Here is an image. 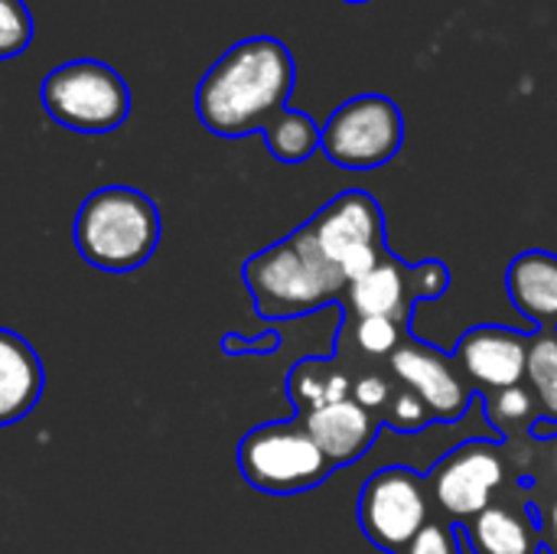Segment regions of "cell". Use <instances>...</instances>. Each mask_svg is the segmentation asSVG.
I'll return each mask as SVG.
<instances>
[{
  "mask_svg": "<svg viewBox=\"0 0 557 554\" xmlns=\"http://www.w3.org/2000/svg\"><path fill=\"white\" fill-rule=\"evenodd\" d=\"M431 490V506L450 526H463L480 516L499 493L519 483L506 444L467 441L444 454L424 477Z\"/></svg>",
  "mask_w": 557,
  "mask_h": 554,
  "instance_id": "obj_6",
  "label": "cell"
},
{
  "mask_svg": "<svg viewBox=\"0 0 557 554\" xmlns=\"http://www.w3.org/2000/svg\"><path fill=\"white\" fill-rule=\"evenodd\" d=\"M33 42V16L23 0H0V59H13Z\"/></svg>",
  "mask_w": 557,
  "mask_h": 554,
  "instance_id": "obj_24",
  "label": "cell"
},
{
  "mask_svg": "<svg viewBox=\"0 0 557 554\" xmlns=\"http://www.w3.org/2000/svg\"><path fill=\"white\" fill-rule=\"evenodd\" d=\"M46 389L42 359L13 330L0 327V428L23 421Z\"/></svg>",
  "mask_w": 557,
  "mask_h": 554,
  "instance_id": "obj_16",
  "label": "cell"
},
{
  "mask_svg": "<svg viewBox=\"0 0 557 554\" xmlns=\"http://www.w3.org/2000/svg\"><path fill=\"white\" fill-rule=\"evenodd\" d=\"M323 258L343 271L352 284L369 274L388 251L385 238V212L382 202L366 189H346L333 196L310 222H307Z\"/></svg>",
  "mask_w": 557,
  "mask_h": 554,
  "instance_id": "obj_8",
  "label": "cell"
},
{
  "mask_svg": "<svg viewBox=\"0 0 557 554\" xmlns=\"http://www.w3.org/2000/svg\"><path fill=\"white\" fill-rule=\"evenodd\" d=\"M398 554H463V535L457 526L434 516Z\"/></svg>",
  "mask_w": 557,
  "mask_h": 554,
  "instance_id": "obj_25",
  "label": "cell"
},
{
  "mask_svg": "<svg viewBox=\"0 0 557 554\" xmlns=\"http://www.w3.org/2000/svg\"><path fill=\"white\" fill-rule=\"evenodd\" d=\"M46 114L78 134H108L131 114L127 82L98 59H75L52 69L39 85Z\"/></svg>",
  "mask_w": 557,
  "mask_h": 554,
  "instance_id": "obj_5",
  "label": "cell"
},
{
  "mask_svg": "<svg viewBox=\"0 0 557 554\" xmlns=\"http://www.w3.org/2000/svg\"><path fill=\"white\" fill-rule=\"evenodd\" d=\"M405 144L401 108L379 91L343 101L323 124L320 150L343 170H379L398 157Z\"/></svg>",
  "mask_w": 557,
  "mask_h": 554,
  "instance_id": "obj_7",
  "label": "cell"
},
{
  "mask_svg": "<svg viewBox=\"0 0 557 554\" xmlns=\"http://www.w3.org/2000/svg\"><path fill=\"white\" fill-rule=\"evenodd\" d=\"M359 529L362 535L388 554H398L431 519L428 480L411 467H385L359 490Z\"/></svg>",
  "mask_w": 557,
  "mask_h": 554,
  "instance_id": "obj_9",
  "label": "cell"
},
{
  "mask_svg": "<svg viewBox=\"0 0 557 554\" xmlns=\"http://www.w3.org/2000/svg\"><path fill=\"white\" fill-rule=\"evenodd\" d=\"M385 369L395 376V382H401L405 389H411L428 405V411L434 415L437 424H457V421H463V415L473 405V395L476 392L467 382V376L457 366V359L447 356V353H441L431 343L414 340L411 333L388 356Z\"/></svg>",
  "mask_w": 557,
  "mask_h": 554,
  "instance_id": "obj_10",
  "label": "cell"
},
{
  "mask_svg": "<svg viewBox=\"0 0 557 554\" xmlns=\"http://www.w3.org/2000/svg\"><path fill=\"white\" fill-rule=\"evenodd\" d=\"M294 78V56L277 36H248L202 75L196 114L215 137H248L287 108Z\"/></svg>",
  "mask_w": 557,
  "mask_h": 554,
  "instance_id": "obj_1",
  "label": "cell"
},
{
  "mask_svg": "<svg viewBox=\"0 0 557 554\" xmlns=\"http://www.w3.org/2000/svg\"><path fill=\"white\" fill-rule=\"evenodd\" d=\"M238 470L242 480L271 496H294L317 490L336 470L300 418L271 421L251 428L238 441Z\"/></svg>",
  "mask_w": 557,
  "mask_h": 554,
  "instance_id": "obj_4",
  "label": "cell"
},
{
  "mask_svg": "<svg viewBox=\"0 0 557 554\" xmlns=\"http://www.w3.org/2000/svg\"><path fill=\"white\" fill-rule=\"evenodd\" d=\"M509 451V464L522 483V490L529 493L532 506L557 500V431L555 434H532L525 441H512L506 444Z\"/></svg>",
  "mask_w": 557,
  "mask_h": 554,
  "instance_id": "obj_18",
  "label": "cell"
},
{
  "mask_svg": "<svg viewBox=\"0 0 557 554\" xmlns=\"http://www.w3.org/2000/svg\"><path fill=\"white\" fill-rule=\"evenodd\" d=\"M480 402H483V411H486L490 424L496 428V434L506 438L509 444L532 438L542 424V411H539V402L529 385L486 392V395H480Z\"/></svg>",
  "mask_w": 557,
  "mask_h": 554,
  "instance_id": "obj_20",
  "label": "cell"
},
{
  "mask_svg": "<svg viewBox=\"0 0 557 554\" xmlns=\"http://www.w3.org/2000/svg\"><path fill=\"white\" fill-rule=\"evenodd\" d=\"M261 134H264V144H268L274 160H281V163H304V160H310L320 150L323 127L307 111L284 108V111H277L264 124Z\"/></svg>",
  "mask_w": 557,
  "mask_h": 554,
  "instance_id": "obj_19",
  "label": "cell"
},
{
  "mask_svg": "<svg viewBox=\"0 0 557 554\" xmlns=\"http://www.w3.org/2000/svg\"><path fill=\"white\" fill-rule=\"evenodd\" d=\"M411 287H414V300H441L450 287V268L441 258H424L418 264H411Z\"/></svg>",
  "mask_w": 557,
  "mask_h": 554,
  "instance_id": "obj_26",
  "label": "cell"
},
{
  "mask_svg": "<svg viewBox=\"0 0 557 554\" xmlns=\"http://www.w3.org/2000/svg\"><path fill=\"white\" fill-rule=\"evenodd\" d=\"M281 346V336L274 330L261 333V336H238V333H225L222 336V353L225 356H268Z\"/></svg>",
  "mask_w": 557,
  "mask_h": 554,
  "instance_id": "obj_27",
  "label": "cell"
},
{
  "mask_svg": "<svg viewBox=\"0 0 557 554\" xmlns=\"http://www.w3.org/2000/svg\"><path fill=\"white\" fill-rule=\"evenodd\" d=\"M346 3H366V0H346Z\"/></svg>",
  "mask_w": 557,
  "mask_h": 554,
  "instance_id": "obj_29",
  "label": "cell"
},
{
  "mask_svg": "<svg viewBox=\"0 0 557 554\" xmlns=\"http://www.w3.org/2000/svg\"><path fill=\"white\" fill-rule=\"evenodd\" d=\"M525 385L532 389L542 421L557 428V330H535L529 346Z\"/></svg>",
  "mask_w": 557,
  "mask_h": 554,
  "instance_id": "obj_21",
  "label": "cell"
},
{
  "mask_svg": "<svg viewBox=\"0 0 557 554\" xmlns=\"http://www.w3.org/2000/svg\"><path fill=\"white\" fill-rule=\"evenodd\" d=\"M431 424H437V421L428 411V405L411 389L395 382V392H392V398L385 405V415H382V428H392V431H401V434H418V431H424Z\"/></svg>",
  "mask_w": 557,
  "mask_h": 554,
  "instance_id": "obj_23",
  "label": "cell"
},
{
  "mask_svg": "<svg viewBox=\"0 0 557 554\" xmlns=\"http://www.w3.org/2000/svg\"><path fill=\"white\" fill-rule=\"evenodd\" d=\"M349 317H385L411 330V313L418 307L411 287V264L385 255L369 274L349 284L343 300Z\"/></svg>",
  "mask_w": 557,
  "mask_h": 554,
  "instance_id": "obj_14",
  "label": "cell"
},
{
  "mask_svg": "<svg viewBox=\"0 0 557 554\" xmlns=\"http://www.w3.org/2000/svg\"><path fill=\"white\" fill-rule=\"evenodd\" d=\"M411 330L395 323V320H385V317H343V327H339V336L336 343H349L359 356L366 359H385L401 346V340L408 336Z\"/></svg>",
  "mask_w": 557,
  "mask_h": 554,
  "instance_id": "obj_22",
  "label": "cell"
},
{
  "mask_svg": "<svg viewBox=\"0 0 557 554\" xmlns=\"http://www.w3.org/2000/svg\"><path fill=\"white\" fill-rule=\"evenodd\" d=\"M529 346H532V333L499 323H480L457 340L454 359L463 369L473 392L486 395V392L525 385Z\"/></svg>",
  "mask_w": 557,
  "mask_h": 554,
  "instance_id": "obj_11",
  "label": "cell"
},
{
  "mask_svg": "<svg viewBox=\"0 0 557 554\" xmlns=\"http://www.w3.org/2000/svg\"><path fill=\"white\" fill-rule=\"evenodd\" d=\"M352 372L349 362L339 356H310L300 359L287 376V398L297 411V418H307L333 402H343L352 395Z\"/></svg>",
  "mask_w": 557,
  "mask_h": 554,
  "instance_id": "obj_17",
  "label": "cell"
},
{
  "mask_svg": "<svg viewBox=\"0 0 557 554\" xmlns=\"http://www.w3.org/2000/svg\"><path fill=\"white\" fill-rule=\"evenodd\" d=\"M300 421L333 467L356 464L359 457H366L372 451L375 438L382 434V421L372 418L352 398L333 402V405H326V408H320Z\"/></svg>",
  "mask_w": 557,
  "mask_h": 554,
  "instance_id": "obj_13",
  "label": "cell"
},
{
  "mask_svg": "<svg viewBox=\"0 0 557 554\" xmlns=\"http://www.w3.org/2000/svg\"><path fill=\"white\" fill-rule=\"evenodd\" d=\"M506 291L512 307L535 327L557 330V255L532 248L512 258L506 271Z\"/></svg>",
  "mask_w": 557,
  "mask_h": 554,
  "instance_id": "obj_15",
  "label": "cell"
},
{
  "mask_svg": "<svg viewBox=\"0 0 557 554\" xmlns=\"http://www.w3.org/2000/svg\"><path fill=\"white\" fill-rule=\"evenodd\" d=\"M242 281L261 320H297L343 304L349 281L317 248L307 225L261 248L242 264Z\"/></svg>",
  "mask_w": 557,
  "mask_h": 554,
  "instance_id": "obj_2",
  "label": "cell"
},
{
  "mask_svg": "<svg viewBox=\"0 0 557 554\" xmlns=\"http://www.w3.org/2000/svg\"><path fill=\"white\" fill-rule=\"evenodd\" d=\"M473 554H542V522L522 483L499 493L480 516L457 526Z\"/></svg>",
  "mask_w": 557,
  "mask_h": 554,
  "instance_id": "obj_12",
  "label": "cell"
},
{
  "mask_svg": "<svg viewBox=\"0 0 557 554\" xmlns=\"http://www.w3.org/2000/svg\"><path fill=\"white\" fill-rule=\"evenodd\" d=\"M539 522H542V545L545 552L557 554V500L539 503Z\"/></svg>",
  "mask_w": 557,
  "mask_h": 554,
  "instance_id": "obj_28",
  "label": "cell"
},
{
  "mask_svg": "<svg viewBox=\"0 0 557 554\" xmlns=\"http://www.w3.org/2000/svg\"><path fill=\"white\" fill-rule=\"evenodd\" d=\"M78 255L108 274H127L150 261L160 245V209L134 186H101L75 212Z\"/></svg>",
  "mask_w": 557,
  "mask_h": 554,
  "instance_id": "obj_3",
  "label": "cell"
}]
</instances>
